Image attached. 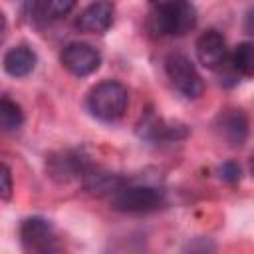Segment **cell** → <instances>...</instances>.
<instances>
[{
    "label": "cell",
    "instance_id": "cell-5",
    "mask_svg": "<svg viewBox=\"0 0 254 254\" xmlns=\"http://www.w3.org/2000/svg\"><path fill=\"white\" fill-rule=\"evenodd\" d=\"M62 64L64 67L77 77H85L89 73H93L99 64H101V56L99 52L83 42H71L64 48L62 52Z\"/></svg>",
    "mask_w": 254,
    "mask_h": 254
},
{
    "label": "cell",
    "instance_id": "cell-2",
    "mask_svg": "<svg viewBox=\"0 0 254 254\" xmlns=\"http://www.w3.org/2000/svg\"><path fill=\"white\" fill-rule=\"evenodd\" d=\"M163 204V192L155 187H143V185H131V187H119L111 196V206L121 212H151L157 210Z\"/></svg>",
    "mask_w": 254,
    "mask_h": 254
},
{
    "label": "cell",
    "instance_id": "cell-15",
    "mask_svg": "<svg viewBox=\"0 0 254 254\" xmlns=\"http://www.w3.org/2000/svg\"><path fill=\"white\" fill-rule=\"evenodd\" d=\"M218 173H220V179H224L226 183H236V181L240 179V167H238L234 161H226V163L218 169Z\"/></svg>",
    "mask_w": 254,
    "mask_h": 254
},
{
    "label": "cell",
    "instance_id": "cell-19",
    "mask_svg": "<svg viewBox=\"0 0 254 254\" xmlns=\"http://www.w3.org/2000/svg\"><path fill=\"white\" fill-rule=\"evenodd\" d=\"M252 28H254V16H252Z\"/></svg>",
    "mask_w": 254,
    "mask_h": 254
},
{
    "label": "cell",
    "instance_id": "cell-13",
    "mask_svg": "<svg viewBox=\"0 0 254 254\" xmlns=\"http://www.w3.org/2000/svg\"><path fill=\"white\" fill-rule=\"evenodd\" d=\"M24 121V113L20 109L18 103H14L10 97H2L0 99V125L2 131H16Z\"/></svg>",
    "mask_w": 254,
    "mask_h": 254
},
{
    "label": "cell",
    "instance_id": "cell-18",
    "mask_svg": "<svg viewBox=\"0 0 254 254\" xmlns=\"http://www.w3.org/2000/svg\"><path fill=\"white\" fill-rule=\"evenodd\" d=\"M250 171H252V175H254V157H252V161H250Z\"/></svg>",
    "mask_w": 254,
    "mask_h": 254
},
{
    "label": "cell",
    "instance_id": "cell-1",
    "mask_svg": "<svg viewBox=\"0 0 254 254\" xmlns=\"http://www.w3.org/2000/svg\"><path fill=\"white\" fill-rule=\"evenodd\" d=\"M129 93L119 81H101L87 93V109L99 121H117L127 111Z\"/></svg>",
    "mask_w": 254,
    "mask_h": 254
},
{
    "label": "cell",
    "instance_id": "cell-7",
    "mask_svg": "<svg viewBox=\"0 0 254 254\" xmlns=\"http://www.w3.org/2000/svg\"><path fill=\"white\" fill-rule=\"evenodd\" d=\"M115 8L111 2H93L89 4L75 20V28L85 34H103L113 24Z\"/></svg>",
    "mask_w": 254,
    "mask_h": 254
},
{
    "label": "cell",
    "instance_id": "cell-3",
    "mask_svg": "<svg viewBox=\"0 0 254 254\" xmlns=\"http://www.w3.org/2000/svg\"><path fill=\"white\" fill-rule=\"evenodd\" d=\"M196 24V12L190 2L169 6V8H155L151 18V26L161 36H183L190 32Z\"/></svg>",
    "mask_w": 254,
    "mask_h": 254
},
{
    "label": "cell",
    "instance_id": "cell-10",
    "mask_svg": "<svg viewBox=\"0 0 254 254\" xmlns=\"http://www.w3.org/2000/svg\"><path fill=\"white\" fill-rule=\"evenodd\" d=\"M220 131H222V137L232 147H240L246 139V133H248V121H246L244 113H240L236 109L224 113L220 117Z\"/></svg>",
    "mask_w": 254,
    "mask_h": 254
},
{
    "label": "cell",
    "instance_id": "cell-9",
    "mask_svg": "<svg viewBox=\"0 0 254 254\" xmlns=\"http://www.w3.org/2000/svg\"><path fill=\"white\" fill-rule=\"evenodd\" d=\"M36 62H38V58H36L34 50L28 48V46H24V44H20V46L10 48L4 54V62L2 64H4V71L8 75H12V77H24V75H28V73L34 71Z\"/></svg>",
    "mask_w": 254,
    "mask_h": 254
},
{
    "label": "cell",
    "instance_id": "cell-12",
    "mask_svg": "<svg viewBox=\"0 0 254 254\" xmlns=\"http://www.w3.org/2000/svg\"><path fill=\"white\" fill-rule=\"evenodd\" d=\"M232 67L244 77H254V42H242L234 48Z\"/></svg>",
    "mask_w": 254,
    "mask_h": 254
},
{
    "label": "cell",
    "instance_id": "cell-17",
    "mask_svg": "<svg viewBox=\"0 0 254 254\" xmlns=\"http://www.w3.org/2000/svg\"><path fill=\"white\" fill-rule=\"evenodd\" d=\"M153 8H169V6H177V4H185L189 0H149Z\"/></svg>",
    "mask_w": 254,
    "mask_h": 254
},
{
    "label": "cell",
    "instance_id": "cell-11",
    "mask_svg": "<svg viewBox=\"0 0 254 254\" xmlns=\"http://www.w3.org/2000/svg\"><path fill=\"white\" fill-rule=\"evenodd\" d=\"M87 171L85 161L75 153H64L58 159L50 161V173L52 177H60L62 181H67L75 175H83Z\"/></svg>",
    "mask_w": 254,
    "mask_h": 254
},
{
    "label": "cell",
    "instance_id": "cell-6",
    "mask_svg": "<svg viewBox=\"0 0 254 254\" xmlns=\"http://www.w3.org/2000/svg\"><path fill=\"white\" fill-rule=\"evenodd\" d=\"M20 240H22L26 250H34V252H50V250L58 248L52 224L48 220L40 218V216L26 218L22 222V226H20Z\"/></svg>",
    "mask_w": 254,
    "mask_h": 254
},
{
    "label": "cell",
    "instance_id": "cell-8",
    "mask_svg": "<svg viewBox=\"0 0 254 254\" xmlns=\"http://www.w3.org/2000/svg\"><path fill=\"white\" fill-rule=\"evenodd\" d=\"M196 56L204 67H220L226 60V42L222 34L216 30H206L204 34H200V38L196 40Z\"/></svg>",
    "mask_w": 254,
    "mask_h": 254
},
{
    "label": "cell",
    "instance_id": "cell-14",
    "mask_svg": "<svg viewBox=\"0 0 254 254\" xmlns=\"http://www.w3.org/2000/svg\"><path fill=\"white\" fill-rule=\"evenodd\" d=\"M77 0H44V14L50 18H62L73 10Z\"/></svg>",
    "mask_w": 254,
    "mask_h": 254
},
{
    "label": "cell",
    "instance_id": "cell-16",
    "mask_svg": "<svg viewBox=\"0 0 254 254\" xmlns=\"http://www.w3.org/2000/svg\"><path fill=\"white\" fill-rule=\"evenodd\" d=\"M0 183H2L0 194H2L4 200H8L10 192H12V175H10V169H8L6 163H2V169H0Z\"/></svg>",
    "mask_w": 254,
    "mask_h": 254
},
{
    "label": "cell",
    "instance_id": "cell-4",
    "mask_svg": "<svg viewBox=\"0 0 254 254\" xmlns=\"http://www.w3.org/2000/svg\"><path fill=\"white\" fill-rule=\"evenodd\" d=\"M165 71L173 87L187 99H196L202 93V79L185 54H171L165 60Z\"/></svg>",
    "mask_w": 254,
    "mask_h": 254
}]
</instances>
